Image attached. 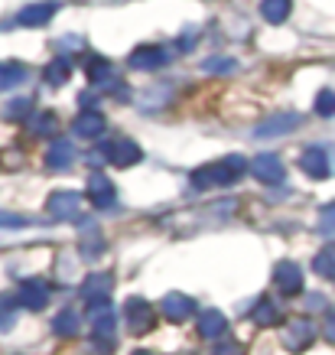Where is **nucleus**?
<instances>
[{"mask_svg":"<svg viewBox=\"0 0 335 355\" xmlns=\"http://www.w3.org/2000/svg\"><path fill=\"white\" fill-rule=\"evenodd\" d=\"M248 170V160L241 153H231L225 160L208 163V166H199V170L189 176L192 189H212V186H231L235 180H241Z\"/></svg>","mask_w":335,"mask_h":355,"instance_id":"1","label":"nucleus"},{"mask_svg":"<svg viewBox=\"0 0 335 355\" xmlns=\"http://www.w3.org/2000/svg\"><path fill=\"white\" fill-rule=\"evenodd\" d=\"M98 157H105V160H111L114 166H134V163H141L143 150L134 144V140L127 137H118V140H111V144H101L95 153H91V163H101Z\"/></svg>","mask_w":335,"mask_h":355,"instance_id":"2","label":"nucleus"},{"mask_svg":"<svg viewBox=\"0 0 335 355\" xmlns=\"http://www.w3.org/2000/svg\"><path fill=\"white\" fill-rule=\"evenodd\" d=\"M88 320H91V329H95V339L101 343V349H114V326H118V316L108 303H98V306H88Z\"/></svg>","mask_w":335,"mask_h":355,"instance_id":"3","label":"nucleus"},{"mask_svg":"<svg viewBox=\"0 0 335 355\" xmlns=\"http://www.w3.org/2000/svg\"><path fill=\"white\" fill-rule=\"evenodd\" d=\"M303 124V118L296 114V111H280V114H271V118H264L254 128V137L260 140H271V137H283V134H290Z\"/></svg>","mask_w":335,"mask_h":355,"instance_id":"4","label":"nucleus"},{"mask_svg":"<svg viewBox=\"0 0 335 355\" xmlns=\"http://www.w3.org/2000/svg\"><path fill=\"white\" fill-rule=\"evenodd\" d=\"M46 212L59 222H78L82 218V196L78 193H53L46 199Z\"/></svg>","mask_w":335,"mask_h":355,"instance_id":"5","label":"nucleus"},{"mask_svg":"<svg viewBox=\"0 0 335 355\" xmlns=\"http://www.w3.org/2000/svg\"><path fill=\"white\" fill-rule=\"evenodd\" d=\"M251 173L257 176L264 186H280L287 180V166H283L280 157H273V153H260L251 160Z\"/></svg>","mask_w":335,"mask_h":355,"instance_id":"6","label":"nucleus"},{"mask_svg":"<svg viewBox=\"0 0 335 355\" xmlns=\"http://www.w3.org/2000/svg\"><path fill=\"white\" fill-rule=\"evenodd\" d=\"M124 313H127V323H130V333H134V336L150 333L153 323H156V316H153V306L143 300V297H130L127 306H124Z\"/></svg>","mask_w":335,"mask_h":355,"instance_id":"7","label":"nucleus"},{"mask_svg":"<svg viewBox=\"0 0 335 355\" xmlns=\"http://www.w3.org/2000/svg\"><path fill=\"white\" fill-rule=\"evenodd\" d=\"M130 69H137V72H153V69H163V65L170 62V53L163 49V46H137L134 53H130Z\"/></svg>","mask_w":335,"mask_h":355,"instance_id":"8","label":"nucleus"},{"mask_svg":"<svg viewBox=\"0 0 335 355\" xmlns=\"http://www.w3.org/2000/svg\"><path fill=\"white\" fill-rule=\"evenodd\" d=\"M316 339V326L306 320V316H296V320H290V326H287V333H283V345L290 349V352H303L306 345Z\"/></svg>","mask_w":335,"mask_h":355,"instance_id":"9","label":"nucleus"},{"mask_svg":"<svg viewBox=\"0 0 335 355\" xmlns=\"http://www.w3.org/2000/svg\"><path fill=\"white\" fill-rule=\"evenodd\" d=\"M105 128H108V121H105V114L95 108L82 111L75 121H72V134L82 140H98L101 134H105Z\"/></svg>","mask_w":335,"mask_h":355,"instance_id":"10","label":"nucleus"},{"mask_svg":"<svg viewBox=\"0 0 335 355\" xmlns=\"http://www.w3.org/2000/svg\"><path fill=\"white\" fill-rule=\"evenodd\" d=\"M17 303L33 313L46 310V306H49V287H46L43 280H23L20 293H17Z\"/></svg>","mask_w":335,"mask_h":355,"instance_id":"11","label":"nucleus"},{"mask_svg":"<svg viewBox=\"0 0 335 355\" xmlns=\"http://www.w3.org/2000/svg\"><path fill=\"white\" fill-rule=\"evenodd\" d=\"M88 199L95 209H111L118 193H114V183H111L105 173H91V180H88Z\"/></svg>","mask_w":335,"mask_h":355,"instance_id":"12","label":"nucleus"},{"mask_svg":"<svg viewBox=\"0 0 335 355\" xmlns=\"http://www.w3.org/2000/svg\"><path fill=\"white\" fill-rule=\"evenodd\" d=\"M111 287H114V277L111 274H91L82 284V297H85L88 306H98V303H108Z\"/></svg>","mask_w":335,"mask_h":355,"instance_id":"13","label":"nucleus"},{"mask_svg":"<svg viewBox=\"0 0 335 355\" xmlns=\"http://www.w3.org/2000/svg\"><path fill=\"white\" fill-rule=\"evenodd\" d=\"M273 284H277V291L293 297V293L303 291V270L296 268L293 261H283V264H277V270H273Z\"/></svg>","mask_w":335,"mask_h":355,"instance_id":"14","label":"nucleus"},{"mask_svg":"<svg viewBox=\"0 0 335 355\" xmlns=\"http://www.w3.org/2000/svg\"><path fill=\"white\" fill-rule=\"evenodd\" d=\"M55 10H59V3H55V0L30 3V7H23V10L17 13V23H20V26H46V23L55 17Z\"/></svg>","mask_w":335,"mask_h":355,"instance_id":"15","label":"nucleus"},{"mask_svg":"<svg viewBox=\"0 0 335 355\" xmlns=\"http://www.w3.org/2000/svg\"><path fill=\"white\" fill-rule=\"evenodd\" d=\"M300 170H303L306 176H313V180H325V176H329V153H325L323 147H306V150L300 153Z\"/></svg>","mask_w":335,"mask_h":355,"instance_id":"16","label":"nucleus"},{"mask_svg":"<svg viewBox=\"0 0 335 355\" xmlns=\"http://www.w3.org/2000/svg\"><path fill=\"white\" fill-rule=\"evenodd\" d=\"M160 310L166 320H173V323H183L185 316H192L195 313V303L185 297V293H166L160 300Z\"/></svg>","mask_w":335,"mask_h":355,"instance_id":"17","label":"nucleus"},{"mask_svg":"<svg viewBox=\"0 0 335 355\" xmlns=\"http://www.w3.org/2000/svg\"><path fill=\"white\" fill-rule=\"evenodd\" d=\"M88 82L95 88H114L118 85V72L108 59H91L88 62Z\"/></svg>","mask_w":335,"mask_h":355,"instance_id":"18","label":"nucleus"},{"mask_svg":"<svg viewBox=\"0 0 335 355\" xmlns=\"http://www.w3.org/2000/svg\"><path fill=\"white\" fill-rule=\"evenodd\" d=\"M72 160H75V147L69 144V140H55L53 147H49V153H46V166L49 170H69L72 166Z\"/></svg>","mask_w":335,"mask_h":355,"instance_id":"19","label":"nucleus"},{"mask_svg":"<svg viewBox=\"0 0 335 355\" xmlns=\"http://www.w3.org/2000/svg\"><path fill=\"white\" fill-rule=\"evenodd\" d=\"M228 329V320L218 310H206L199 316V336L202 339H221Z\"/></svg>","mask_w":335,"mask_h":355,"instance_id":"20","label":"nucleus"},{"mask_svg":"<svg viewBox=\"0 0 335 355\" xmlns=\"http://www.w3.org/2000/svg\"><path fill=\"white\" fill-rule=\"evenodd\" d=\"M30 78V69L23 62H0V92H10V88L23 85Z\"/></svg>","mask_w":335,"mask_h":355,"instance_id":"21","label":"nucleus"},{"mask_svg":"<svg viewBox=\"0 0 335 355\" xmlns=\"http://www.w3.org/2000/svg\"><path fill=\"white\" fill-rule=\"evenodd\" d=\"M293 0H260V17L267 23H283L290 17Z\"/></svg>","mask_w":335,"mask_h":355,"instance_id":"22","label":"nucleus"},{"mask_svg":"<svg viewBox=\"0 0 335 355\" xmlns=\"http://www.w3.org/2000/svg\"><path fill=\"white\" fill-rule=\"evenodd\" d=\"M30 130L36 134V137H55L59 121H55V114H49V111H36V114L30 118Z\"/></svg>","mask_w":335,"mask_h":355,"instance_id":"23","label":"nucleus"},{"mask_svg":"<svg viewBox=\"0 0 335 355\" xmlns=\"http://www.w3.org/2000/svg\"><path fill=\"white\" fill-rule=\"evenodd\" d=\"M78 326H82V316L75 310H62L59 316L53 320V333L55 336H75Z\"/></svg>","mask_w":335,"mask_h":355,"instance_id":"24","label":"nucleus"},{"mask_svg":"<svg viewBox=\"0 0 335 355\" xmlns=\"http://www.w3.org/2000/svg\"><path fill=\"white\" fill-rule=\"evenodd\" d=\"M251 316H254V323L257 326H277L280 323V310H277V303L273 300H260Z\"/></svg>","mask_w":335,"mask_h":355,"instance_id":"25","label":"nucleus"},{"mask_svg":"<svg viewBox=\"0 0 335 355\" xmlns=\"http://www.w3.org/2000/svg\"><path fill=\"white\" fill-rule=\"evenodd\" d=\"M43 78L53 88L55 85H65V82H69V62H65V59H53V62L43 69Z\"/></svg>","mask_w":335,"mask_h":355,"instance_id":"26","label":"nucleus"},{"mask_svg":"<svg viewBox=\"0 0 335 355\" xmlns=\"http://www.w3.org/2000/svg\"><path fill=\"white\" fill-rule=\"evenodd\" d=\"M17 323V300L13 297H0V333L13 329Z\"/></svg>","mask_w":335,"mask_h":355,"instance_id":"27","label":"nucleus"},{"mask_svg":"<svg viewBox=\"0 0 335 355\" xmlns=\"http://www.w3.org/2000/svg\"><path fill=\"white\" fill-rule=\"evenodd\" d=\"M33 101L30 98H17V101H10L7 105V111H3V118L7 121H20V118H33Z\"/></svg>","mask_w":335,"mask_h":355,"instance_id":"28","label":"nucleus"},{"mask_svg":"<svg viewBox=\"0 0 335 355\" xmlns=\"http://www.w3.org/2000/svg\"><path fill=\"white\" fill-rule=\"evenodd\" d=\"M319 235L335 241V202H329L323 209V216H319Z\"/></svg>","mask_w":335,"mask_h":355,"instance_id":"29","label":"nucleus"},{"mask_svg":"<svg viewBox=\"0 0 335 355\" xmlns=\"http://www.w3.org/2000/svg\"><path fill=\"white\" fill-rule=\"evenodd\" d=\"M316 114H319V118H332L335 114V92L323 88V92L316 95Z\"/></svg>","mask_w":335,"mask_h":355,"instance_id":"30","label":"nucleus"},{"mask_svg":"<svg viewBox=\"0 0 335 355\" xmlns=\"http://www.w3.org/2000/svg\"><path fill=\"white\" fill-rule=\"evenodd\" d=\"M313 268L319 277H335V254L332 251H323V254H316Z\"/></svg>","mask_w":335,"mask_h":355,"instance_id":"31","label":"nucleus"},{"mask_svg":"<svg viewBox=\"0 0 335 355\" xmlns=\"http://www.w3.org/2000/svg\"><path fill=\"white\" fill-rule=\"evenodd\" d=\"M238 62L235 59H206L202 62V72H212V76H221V72H235Z\"/></svg>","mask_w":335,"mask_h":355,"instance_id":"32","label":"nucleus"},{"mask_svg":"<svg viewBox=\"0 0 335 355\" xmlns=\"http://www.w3.org/2000/svg\"><path fill=\"white\" fill-rule=\"evenodd\" d=\"M26 225H33L30 218L13 216V212H0V228H26Z\"/></svg>","mask_w":335,"mask_h":355,"instance_id":"33","label":"nucleus"},{"mask_svg":"<svg viewBox=\"0 0 335 355\" xmlns=\"http://www.w3.org/2000/svg\"><path fill=\"white\" fill-rule=\"evenodd\" d=\"M212 355H244V345H241V343H231V339H225V343H215Z\"/></svg>","mask_w":335,"mask_h":355,"instance_id":"34","label":"nucleus"},{"mask_svg":"<svg viewBox=\"0 0 335 355\" xmlns=\"http://www.w3.org/2000/svg\"><path fill=\"white\" fill-rule=\"evenodd\" d=\"M325 339H329V343H335V313L325 320Z\"/></svg>","mask_w":335,"mask_h":355,"instance_id":"35","label":"nucleus"},{"mask_svg":"<svg viewBox=\"0 0 335 355\" xmlns=\"http://www.w3.org/2000/svg\"><path fill=\"white\" fill-rule=\"evenodd\" d=\"M134 355H153V352H134Z\"/></svg>","mask_w":335,"mask_h":355,"instance_id":"36","label":"nucleus"}]
</instances>
